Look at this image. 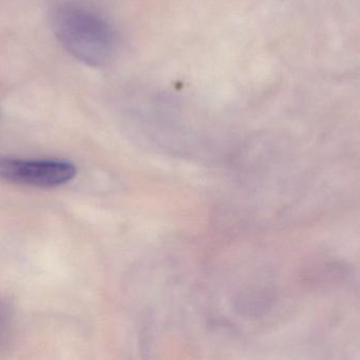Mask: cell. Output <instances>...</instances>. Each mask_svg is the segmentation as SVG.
I'll list each match as a JSON object with an SVG mask.
<instances>
[{
    "label": "cell",
    "instance_id": "6da1fadb",
    "mask_svg": "<svg viewBox=\"0 0 360 360\" xmlns=\"http://www.w3.org/2000/svg\"><path fill=\"white\" fill-rule=\"evenodd\" d=\"M52 26L63 47L88 66H106L117 53L119 41L115 28L87 6L60 4L52 14Z\"/></svg>",
    "mask_w": 360,
    "mask_h": 360
},
{
    "label": "cell",
    "instance_id": "7a4b0ae2",
    "mask_svg": "<svg viewBox=\"0 0 360 360\" xmlns=\"http://www.w3.org/2000/svg\"><path fill=\"white\" fill-rule=\"evenodd\" d=\"M77 176L75 164L60 160H20L0 155V180L39 188H53Z\"/></svg>",
    "mask_w": 360,
    "mask_h": 360
}]
</instances>
